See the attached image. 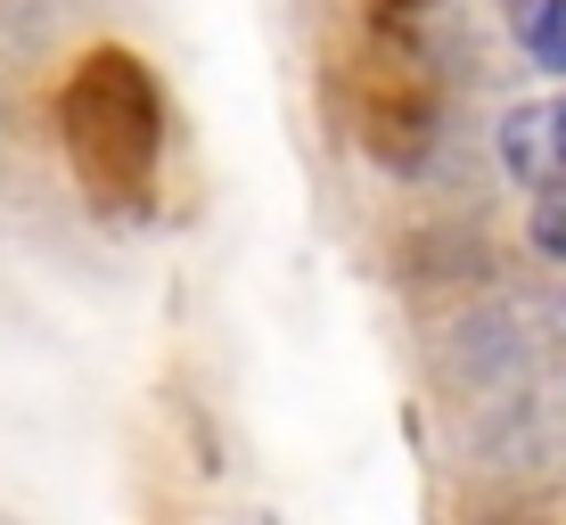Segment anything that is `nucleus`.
Wrapping results in <instances>:
<instances>
[{
	"label": "nucleus",
	"mask_w": 566,
	"mask_h": 525,
	"mask_svg": "<svg viewBox=\"0 0 566 525\" xmlns=\"http://www.w3.org/2000/svg\"><path fill=\"white\" fill-rule=\"evenodd\" d=\"M501 157L525 189L542 181V172H558V140H551V107H510V124H501Z\"/></svg>",
	"instance_id": "f257e3e1"
},
{
	"label": "nucleus",
	"mask_w": 566,
	"mask_h": 525,
	"mask_svg": "<svg viewBox=\"0 0 566 525\" xmlns=\"http://www.w3.org/2000/svg\"><path fill=\"white\" fill-rule=\"evenodd\" d=\"M517 42L566 74V0H517Z\"/></svg>",
	"instance_id": "f03ea898"
},
{
	"label": "nucleus",
	"mask_w": 566,
	"mask_h": 525,
	"mask_svg": "<svg viewBox=\"0 0 566 525\" xmlns=\"http://www.w3.org/2000/svg\"><path fill=\"white\" fill-rule=\"evenodd\" d=\"M551 140H558V165H566V107H551Z\"/></svg>",
	"instance_id": "7ed1b4c3"
}]
</instances>
